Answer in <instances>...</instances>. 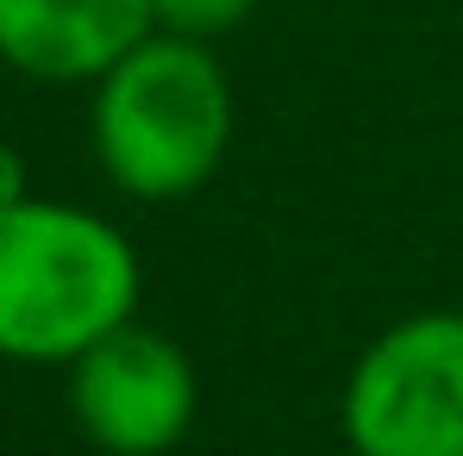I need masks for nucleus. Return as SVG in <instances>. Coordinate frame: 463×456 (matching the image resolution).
<instances>
[{
	"mask_svg": "<svg viewBox=\"0 0 463 456\" xmlns=\"http://www.w3.org/2000/svg\"><path fill=\"white\" fill-rule=\"evenodd\" d=\"M145 269L132 237L76 200L25 194L0 213V363L70 369L138 319Z\"/></svg>",
	"mask_w": 463,
	"mask_h": 456,
	"instance_id": "nucleus-1",
	"label": "nucleus"
},
{
	"mask_svg": "<svg viewBox=\"0 0 463 456\" xmlns=\"http://www.w3.org/2000/svg\"><path fill=\"white\" fill-rule=\"evenodd\" d=\"M238 100L213 44L145 32L100 81H88V144L100 175L132 200L201 194L232 151Z\"/></svg>",
	"mask_w": 463,
	"mask_h": 456,
	"instance_id": "nucleus-2",
	"label": "nucleus"
},
{
	"mask_svg": "<svg viewBox=\"0 0 463 456\" xmlns=\"http://www.w3.org/2000/svg\"><path fill=\"white\" fill-rule=\"evenodd\" d=\"M338 432L364 456H463V312L383 325L345 376Z\"/></svg>",
	"mask_w": 463,
	"mask_h": 456,
	"instance_id": "nucleus-3",
	"label": "nucleus"
},
{
	"mask_svg": "<svg viewBox=\"0 0 463 456\" xmlns=\"http://www.w3.org/2000/svg\"><path fill=\"white\" fill-rule=\"evenodd\" d=\"M70 419L107 456L175 451L201 419L194 357L169 331L126 319L70 363Z\"/></svg>",
	"mask_w": 463,
	"mask_h": 456,
	"instance_id": "nucleus-4",
	"label": "nucleus"
},
{
	"mask_svg": "<svg viewBox=\"0 0 463 456\" xmlns=\"http://www.w3.org/2000/svg\"><path fill=\"white\" fill-rule=\"evenodd\" d=\"M145 32L151 0H0V63L44 88L100 81Z\"/></svg>",
	"mask_w": 463,
	"mask_h": 456,
	"instance_id": "nucleus-5",
	"label": "nucleus"
},
{
	"mask_svg": "<svg viewBox=\"0 0 463 456\" xmlns=\"http://www.w3.org/2000/svg\"><path fill=\"white\" fill-rule=\"evenodd\" d=\"M257 13V0H151L156 32H175V38H201V44H220L226 32H238L244 19Z\"/></svg>",
	"mask_w": 463,
	"mask_h": 456,
	"instance_id": "nucleus-6",
	"label": "nucleus"
},
{
	"mask_svg": "<svg viewBox=\"0 0 463 456\" xmlns=\"http://www.w3.org/2000/svg\"><path fill=\"white\" fill-rule=\"evenodd\" d=\"M25 194H32V169H25V156L0 138V213H6V207H19Z\"/></svg>",
	"mask_w": 463,
	"mask_h": 456,
	"instance_id": "nucleus-7",
	"label": "nucleus"
},
{
	"mask_svg": "<svg viewBox=\"0 0 463 456\" xmlns=\"http://www.w3.org/2000/svg\"><path fill=\"white\" fill-rule=\"evenodd\" d=\"M338 456H364V451H351V444H345V451H338Z\"/></svg>",
	"mask_w": 463,
	"mask_h": 456,
	"instance_id": "nucleus-8",
	"label": "nucleus"
}]
</instances>
